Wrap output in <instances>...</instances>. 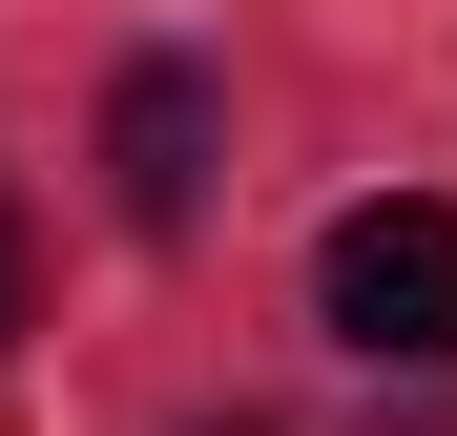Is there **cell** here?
Masks as SVG:
<instances>
[{"label":"cell","instance_id":"3","mask_svg":"<svg viewBox=\"0 0 457 436\" xmlns=\"http://www.w3.org/2000/svg\"><path fill=\"white\" fill-rule=\"evenodd\" d=\"M0 333H21V229H0Z\"/></svg>","mask_w":457,"mask_h":436},{"label":"cell","instance_id":"2","mask_svg":"<svg viewBox=\"0 0 457 436\" xmlns=\"http://www.w3.org/2000/svg\"><path fill=\"white\" fill-rule=\"evenodd\" d=\"M104 208L125 229H187L208 208V62H125L104 84Z\"/></svg>","mask_w":457,"mask_h":436},{"label":"cell","instance_id":"1","mask_svg":"<svg viewBox=\"0 0 457 436\" xmlns=\"http://www.w3.org/2000/svg\"><path fill=\"white\" fill-rule=\"evenodd\" d=\"M312 312L374 353V374H457V208H333V250H312Z\"/></svg>","mask_w":457,"mask_h":436}]
</instances>
